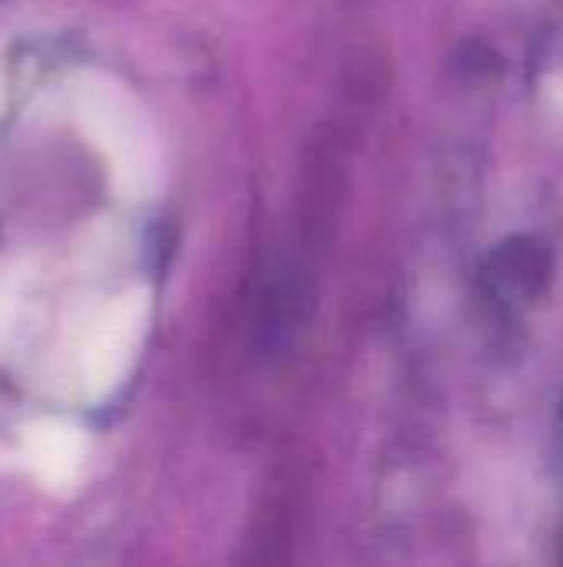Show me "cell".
I'll return each instance as SVG.
<instances>
[{
  "instance_id": "6da1fadb",
  "label": "cell",
  "mask_w": 563,
  "mask_h": 567,
  "mask_svg": "<svg viewBox=\"0 0 563 567\" xmlns=\"http://www.w3.org/2000/svg\"><path fill=\"white\" fill-rule=\"evenodd\" d=\"M551 276V259L541 243L534 239H511L504 243L484 266V286L504 306L534 302Z\"/></svg>"
}]
</instances>
